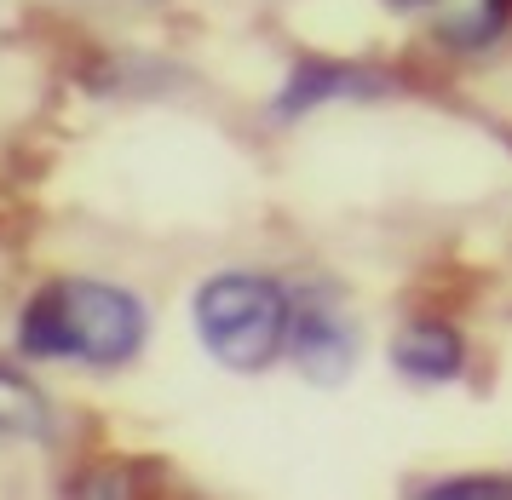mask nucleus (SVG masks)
Returning <instances> with one entry per match:
<instances>
[{
  "label": "nucleus",
  "mask_w": 512,
  "mask_h": 500,
  "mask_svg": "<svg viewBox=\"0 0 512 500\" xmlns=\"http://www.w3.org/2000/svg\"><path fill=\"white\" fill-rule=\"evenodd\" d=\"M196 334L208 345V357L231 374H265L288 345L294 328V299L282 294L271 276L254 271H219L196 288Z\"/></svg>",
  "instance_id": "nucleus-2"
},
{
  "label": "nucleus",
  "mask_w": 512,
  "mask_h": 500,
  "mask_svg": "<svg viewBox=\"0 0 512 500\" xmlns=\"http://www.w3.org/2000/svg\"><path fill=\"white\" fill-rule=\"evenodd\" d=\"M150 311L116 282H87L64 276L24 305L18 345L47 363H87V368H121L144 351Z\"/></svg>",
  "instance_id": "nucleus-1"
},
{
  "label": "nucleus",
  "mask_w": 512,
  "mask_h": 500,
  "mask_svg": "<svg viewBox=\"0 0 512 500\" xmlns=\"http://www.w3.org/2000/svg\"><path fill=\"white\" fill-rule=\"evenodd\" d=\"M369 92H386V75L374 69H351V64H328V58H305L288 87L277 92V115L294 121V115L317 110V104H334V98H369Z\"/></svg>",
  "instance_id": "nucleus-4"
},
{
  "label": "nucleus",
  "mask_w": 512,
  "mask_h": 500,
  "mask_svg": "<svg viewBox=\"0 0 512 500\" xmlns=\"http://www.w3.org/2000/svg\"><path fill=\"white\" fill-rule=\"evenodd\" d=\"M386 6H397V12H409V6H432V0H386Z\"/></svg>",
  "instance_id": "nucleus-8"
},
{
  "label": "nucleus",
  "mask_w": 512,
  "mask_h": 500,
  "mask_svg": "<svg viewBox=\"0 0 512 500\" xmlns=\"http://www.w3.org/2000/svg\"><path fill=\"white\" fill-rule=\"evenodd\" d=\"M392 363H397V374L438 386V380H455V374H461L466 345L449 322H409L392 340Z\"/></svg>",
  "instance_id": "nucleus-5"
},
{
  "label": "nucleus",
  "mask_w": 512,
  "mask_h": 500,
  "mask_svg": "<svg viewBox=\"0 0 512 500\" xmlns=\"http://www.w3.org/2000/svg\"><path fill=\"white\" fill-rule=\"evenodd\" d=\"M507 18H512V0H443L438 6V35L449 46L472 52V46L495 41Z\"/></svg>",
  "instance_id": "nucleus-6"
},
{
  "label": "nucleus",
  "mask_w": 512,
  "mask_h": 500,
  "mask_svg": "<svg viewBox=\"0 0 512 500\" xmlns=\"http://www.w3.org/2000/svg\"><path fill=\"white\" fill-rule=\"evenodd\" d=\"M288 351H294V363H300L311 380L340 386V380L351 374V363H357V328L346 322L340 299H334V294H317V288L294 299Z\"/></svg>",
  "instance_id": "nucleus-3"
},
{
  "label": "nucleus",
  "mask_w": 512,
  "mask_h": 500,
  "mask_svg": "<svg viewBox=\"0 0 512 500\" xmlns=\"http://www.w3.org/2000/svg\"><path fill=\"white\" fill-rule=\"evenodd\" d=\"M47 397L29 386L18 368L0 363V437H47L52 420H47Z\"/></svg>",
  "instance_id": "nucleus-7"
}]
</instances>
